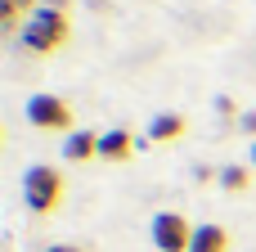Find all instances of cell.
<instances>
[{"label": "cell", "instance_id": "6da1fadb", "mask_svg": "<svg viewBox=\"0 0 256 252\" xmlns=\"http://www.w3.org/2000/svg\"><path fill=\"white\" fill-rule=\"evenodd\" d=\"M68 36H72V18H68L58 5H40V9L27 18V27H22V45H27L32 54H54V50L68 45Z\"/></svg>", "mask_w": 256, "mask_h": 252}, {"label": "cell", "instance_id": "7a4b0ae2", "mask_svg": "<svg viewBox=\"0 0 256 252\" xmlns=\"http://www.w3.org/2000/svg\"><path fill=\"white\" fill-rule=\"evenodd\" d=\"M22 194H27V207H32L36 216H45V212H54L58 198H63V176H58L54 167H32L27 180H22Z\"/></svg>", "mask_w": 256, "mask_h": 252}, {"label": "cell", "instance_id": "3957f363", "mask_svg": "<svg viewBox=\"0 0 256 252\" xmlns=\"http://www.w3.org/2000/svg\"><path fill=\"white\" fill-rule=\"evenodd\" d=\"M194 243V225L180 212H158L153 216V248L158 252H189Z\"/></svg>", "mask_w": 256, "mask_h": 252}, {"label": "cell", "instance_id": "277c9868", "mask_svg": "<svg viewBox=\"0 0 256 252\" xmlns=\"http://www.w3.org/2000/svg\"><path fill=\"white\" fill-rule=\"evenodd\" d=\"M27 117H32L40 131H72V108H68L58 95H32V99H27Z\"/></svg>", "mask_w": 256, "mask_h": 252}, {"label": "cell", "instance_id": "5b68a950", "mask_svg": "<svg viewBox=\"0 0 256 252\" xmlns=\"http://www.w3.org/2000/svg\"><path fill=\"white\" fill-rule=\"evenodd\" d=\"M130 153H135V135L130 131H104L99 135V158L104 162H130Z\"/></svg>", "mask_w": 256, "mask_h": 252}, {"label": "cell", "instance_id": "8992f818", "mask_svg": "<svg viewBox=\"0 0 256 252\" xmlns=\"http://www.w3.org/2000/svg\"><path fill=\"white\" fill-rule=\"evenodd\" d=\"M63 158H68V162H90V158H99V135H94V131H72L68 144H63Z\"/></svg>", "mask_w": 256, "mask_h": 252}, {"label": "cell", "instance_id": "52a82bcc", "mask_svg": "<svg viewBox=\"0 0 256 252\" xmlns=\"http://www.w3.org/2000/svg\"><path fill=\"white\" fill-rule=\"evenodd\" d=\"M184 117L180 113H158L153 122H148V140H158V144H171V140H180L184 135Z\"/></svg>", "mask_w": 256, "mask_h": 252}, {"label": "cell", "instance_id": "ba28073f", "mask_svg": "<svg viewBox=\"0 0 256 252\" xmlns=\"http://www.w3.org/2000/svg\"><path fill=\"white\" fill-rule=\"evenodd\" d=\"M230 248V234L220 225H194V243L189 252H225Z\"/></svg>", "mask_w": 256, "mask_h": 252}, {"label": "cell", "instance_id": "9c48e42d", "mask_svg": "<svg viewBox=\"0 0 256 252\" xmlns=\"http://www.w3.org/2000/svg\"><path fill=\"white\" fill-rule=\"evenodd\" d=\"M22 14L32 18V14H36V0H0V27H4V32H14V27L22 23Z\"/></svg>", "mask_w": 256, "mask_h": 252}, {"label": "cell", "instance_id": "30bf717a", "mask_svg": "<svg viewBox=\"0 0 256 252\" xmlns=\"http://www.w3.org/2000/svg\"><path fill=\"white\" fill-rule=\"evenodd\" d=\"M220 185H225L230 194H243V189L252 185V176H248V167H225V171H220Z\"/></svg>", "mask_w": 256, "mask_h": 252}, {"label": "cell", "instance_id": "8fae6325", "mask_svg": "<svg viewBox=\"0 0 256 252\" xmlns=\"http://www.w3.org/2000/svg\"><path fill=\"white\" fill-rule=\"evenodd\" d=\"M243 131H248V135H256V113H243Z\"/></svg>", "mask_w": 256, "mask_h": 252}, {"label": "cell", "instance_id": "7c38bea8", "mask_svg": "<svg viewBox=\"0 0 256 252\" xmlns=\"http://www.w3.org/2000/svg\"><path fill=\"white\" fill-rule=\"evenodd\" d=\"M45 252H86V248H72V243H54V248H45Z\"/></svg>", "mask_w": 256, "mask_h": 252}, {"label": "cell", "instance_id": "4fadbf2b", "mask_svg": "<svg viewBox=\"0 0 256 252\" xmlns=\"http://www.w3.org/2000/svg\"><path fill=\"white\" fill-rule=\"evenodd\" d=\"M252 167H256V140H252Z\"/></svg>", "mask_w": 256, "mask_h": 252}]
</instances>
